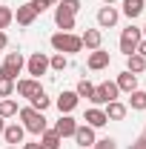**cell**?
Instances as JSON below:
<instances>
[{
  "instance_id": "obj_4",
  "label": "cell",
  "mask_w": 146,
  "mask_h": 149,
  "mask_svg": "<svg viewBox=\"0 0 146 149\" xmlns=\"http://www.w3.org/2000/svg\"><path fill=\"white\" fill-rule=\"evenodd\" d=\"M23 66H26L23 55H20V52H9L6 60H3V66H0V74L9 77V80H17V74L23 72Z\"/></svg>"
},
{
  "instance_id": "obj_41",
  "label": "cell",
  "mask_w": 146,
  "mask_h": 149,
  "mask_svg": "<svg viewBox=\"0 0 146 149\" xmlns=\"http://www.w3.org/2000/svg\"><path fill=\"white\" fill-rule=\"evenodd\" d=\"M143 138H146V129H143Z\"/></svg>"
},
{
  "instance_id": "obj_6",
  "label": "cell",
  "mask_w": 146,
  "mask_h": 149,
  "mask_svg": "<svg viewBox=\"0 0 146 149\" xmlns=\"http://www.w3.org/2000/svg\"><path fill=\"white\" fill-rule=\"evenodd\" d=\"M26 69H29V74H32V77L37 80L40 74H46V72H49V57L43 55V52H35V55L26 60Z\"/></svg>"
},
{
  "instance_id": "obj_7",
  "label": "cell",
  "mask_w": 146,
  "mask_h": 149,
  "mask_svg": "<svg viewBox=\"0 0 146 149\" xmlns=\"http://www.w3.org/2000/svg\"><path fill=\"white\" fill-rule=\"evenodd\" d=\"M40 89H43V86L37 83L35 77H23V80H15V92H17L20 97H35Z\"/></svg>"
},
{
  "instance_id": "obj_29",
  "label": "cell",
  "mask_w": 146,
  "mask_h": 149,
  "mask_svg": "<svg viewBox=\"0 0 146 149\" xmlns=\"http://www.w3.org/2000/svg\"><path fill=\"white\" fill-rule=\"evenodd\" d=\"M29 6H32V9H35L37 15H40V12H46V9L57 6V0H29Z\"/></svg>"
},
{
  "instance_id": "obj_35",
  "label": "cell",
  "mask_w": 146,
  "mask_h": 149,
  "mask_svg": "<svg viewBox=\"0 0 146 149\" xmlns=\"http://www.w3.org/2000/svg\"><path fill=\"white\" fill-rule=\"evenodd\" d=\"M6 43H9V37H6V32H0V49H6Z\"/></svg>"
},
{
  "instance_id": "obj_16",
  "label": "cell",
  "mask_w": 146,
  "mask_h": 149,
  "mask_svg": "<svg viewBox=\"0 0 146 149\" xmlns=\"http://www.w3.org/2000/svg\"><path fill=\"white\" fill-rule=\"evenodd\" d=\"M74 129H77V120H74L72 115H60V120L55 123V132L60 135V138H72Z\"/></svg>"
},
{
  "instance_id": "obj_21",
  "label": "cell",
  "mask_w": 146,
  "mask_h": 149,
  "mask_svg": "<svg viewBox=\"0 0 146 149\" xmlns=\"http://www.w3.org/2000/svg\"><path fill=\"white\" fill-rule=\"evenodd\" d=\"M126 72H132V74L146 72V57H140L138 52H135V55H129V57H126Z\"/></svg>"
},
{
  "instance_id": "obj_22",
  "label": "cell",
  "mask_w": 146,
  "mask_h": 149,
  "mask_svg": "<svg viewBox=\"0 0 146 149\" xmlns=\"http://www.w3.org/2000/svg\"><path fill=\"white\" fill-rule=\"evenodd\" d=\"M143 3L146 0H123V15H126L129 20H135L140 12H143Z\"/></svg>"
},
{
  "instance_id": "obj_9",
  "label": "cell",
  "mask_w": 146,
  "mask_h": 149,
  "mask_svg": "<svg viewBox=\"0 0 146 149\" xmlns=\"http://www.w3.org/2000/svg\"><path fill=\"white\" fill-rule=\"evenodd\" d=\"M55 23L60 32H72L74 29V15L69 9H63V6H55Z\"/></svg>"
},
{
  "instance_id": "obj_38",
  "label": "cell",
  "mask_w": 146,
  "mask_h": 149,
  "mask_svg": "<svg viewBox=\"0 0 146 149\" xmlns=\"http://www.w3.org/2000/svg\"><path fill=\"white\" fill-rule=\"evenodd\" d=\"M103 3H106V6H112V3H115V0H103Z\"/></svg>"
},
{
  "instance_id": "obj_27",
  "label": "cell",
  "mask_w": 146,
  "mask_h": 149,
  "mask_svg": "<svg viewBox=\"0 0 146 149\" xmlns=\"http://www.w3.org/2000/svg\"><path fill=\"white\" fill-rule=\"evenodd\" d=\"M12 95H15V80L0 74V97H12Z\"/></svg>"
},
{
  "instance_id": "obj_15",
  "label": "cell",
  "mask_w": 146,
  "mask_h": 149,
  "mask_svg": "<svg viewBox=\"0 0 146 149\" xmlns=\"http://www.w3.org/2000/svg\"><path fill=\"white\" fill-rule=\"evenodd\" d=\"M23 135H26L23 123H9V126L3 129V138H6V143H9V146H17V143H23Z\"/></svg>"
},
{
  "instance_id": "obj_17",
  "label": "cell",
  "mask_w": 146,
  "mask_h": 149,
  "mask_svg": "<svg viewBox=\"0 0 146 149\" xmlns=\"http://www.w3.org/2000/svg\"><path fill=\"white\" fill-rule=\"evenodd\" d=\"M80 43L86 46V49H100V43H103V35H100V29H86L83 35H80Z\"/></svg>"
},
{
  "instance_id": "obj_34",
  "label": "cell",
  "mask_w": 146,
  "mask_h": 149,
  "mask_svg": "<svg viewBox=\"0 0 146 149\" xmlns=\"http://www.w3.org/2000/svg\"><path fill=\"white\" fill-rule=\"evenodd\" d=\"M138 55H140V57H146V37L140 40V43H138Z\"/></svg>"
},
{
  "instance_id": "obj_12",
  "label": "cell",
  "mask_w": 146,
  "mask_h": 149,
  "mask_svg": "<svg viewBox=\"0 0 146 149\" xmlns=\"http://www.w3.org/2000/svg\"><path fill=\"white\" fill-rule=\"evenodd\" d=\"M72 138H74L83 149H92V146H95V129H92V126H86V123H83V126L77 123V129H74Z\"/></svg>"
},
{
  "instance_id": "obj_8",
  "label": "cell",
  "mask_w": 146,
  "mask_h": 149,
  "mask_svg": "<svg viewBox=\"0 0 146 149\" xmlns=\"http://www.w3.org/2000/svg\"><path fill=\"white\" fill-rule=\"evenodd\" d=\"M77 92H60L57 95V100H55V106L60 109V115H72L74 112V106H77Z\"/></svg>"
},
{
  "instance_id": "obj_30",
  "label": "cell",
  "mask_w": 146,
  "mask_h": 149,
  "mask_svg": "<svg viewBox=\"0 0 146 149\" xmlns=\"http://www.w3.org/2000/svg\"><path fill=\"white\" fill-rule=\"evenodd\" d=\"M74 92H77V97H92V92H95V86H92L89 80L83 77V80L77 83V89H74Z\"/></svg>"
},
{
  "instance_id": "obj_40",
  "label": "cell",
  "mask_w": 146,
  "mask_h": 149,
  "mask_svg": "<svg viewBox=\"0 0 146 149\" xmlns=\"http://www.w3.org/2000/svg\"><path fill=\"white\" fill-rule=\"evenodd\" d=\"M6 149H17V146H6Z\"/></svg>"
},
{
  "instance_id": "obj_26",
  "label": "cell",
  "mask_w": 146,
  "mask_h": 149,
  "mask_svg": "<svg viewBox=\"0 0 146 149\" xmlns=\"http://www.w3.org/2000/svg\"><path fill=\"white\" fill-rule=\"evenodd\" d=\"M66 66H69V57H66V55H60V52H57V55L49 57V69H55V72H63Z\"/></svg>"
},
{
  "instance_id": "obj_33",
  "label": "cell",
  "mask_w": 146,
  "mask_h": 149,
  "mask_svg": "<svg viewBox=\"0 0 146 149\" xmlns=\"http://www.w3.org/2000/svg\"><path fill=\"white\" fill-rule=\"evenodd\" d=\"M129 149H146V138H138L135 143H129Z\"/></svg>"
},
{
  "instance_id": "obj_24",
  "label": "cell",
  "mask_w": 146,
  "mask_h": 149,
  "mask_svg": "<svg viewBox=\"0 0 146 149\" xmlns=\"http://www.w3.org/2000/svg\"><path fill=\"white\" fill-rule=\"evenodd\" d=\"M29 103H32V109H37V112H46L49 106H52V100L46 97V92H43V89H40L35 97H29Z\"/></svg>"
},
{
  "instance_id": "obj_11",
  "label": "cell",
  "mask_w": 146,
  "mask_h": 149,
  "mask_svg": "<svg viewBox=\"0 0 146 149\" xmlns=\"http://www.w3.org/2000/svg\"><path fill=\"white\" fill-rule=\"evenodd\" d=\"M117 17H120V12H117L115 6H103V9L97 12V26H100V29H112V26L117 23Z\"/></svg>"
},
{
  "instance_id": "obj_3",
  "label": "cell",
  "mask_w": 146,
  "mask_h": 149,
  "mask_svg": "<svg viewBox=\"0 0 146 149\" xmlns=\"http://www.w3.org/2000/svg\"><path fill=\"white\" fill-rule=\"evenodd\" d=\"M140 40H143V32H140L138 26H129V29H123V32H120V52H123L126 57H129V55H135Z\"/></svg>"
},
{
  "instance_id": "obj_18",
  "label": "cell",
  "mask_w": 146,
  "mask_h": 149,
  "mask_svg": "<svg viewBox=\"0 0 146 149\" xmlns=\"http://www.w3.org/2000/svg\"><path fill=\"white\" fill-rule=\"evenodd\" d=\"M37 17V12L29 6V3H23V6H17V12H15V20H17L20 26H32Z\"/></svg>"
},
{
  "instance_id": "obj_5",
  "label": "cell",
  "mask_w": 146,
  "mask_h": 149,
  "mask_svg": "<svg viewBox=\"0 0 146 149\" xmlns=\"http://www.w3.org/2000/svg\"><path fill=\"white\" fill-rule=\"evenodd\" d=\"M117 86H115V83H112V80H106V83H100V86H95V92H92V103H95V106H106V103H109V100H117Z\"/></svg>"
},
{
  "instance_id": "obj_39",
  "label": "cell",
  "mask_w": 146,
  "mask_h": 149,
  "mask_svg": "<svg viewBox=\"0 0 146 149\" xmlns=\"http://www.w3.org/2000/svg\"><path fill=\"white\" fill-rule=\"evenodd\" d=\"M140 32H143V37H146V26H143V29H140Z\"/></svg>"
},
{
  "instance_id": "obj_37",
  "label": "cell",
  "mask_w": 146,
  "mask_h": 149,
  "mask_svg": "<svg viewBox=\"0 0 146 149\" xmlns=\"http://www.w3.org/2000/svg\"><path fill=\"white\" fill-rule=\"evenodd\" d=\"M23 149H40V146H37V143H26Z\"/></svg>"
},
{
  "instance_id": "obj_19",
  "label": "cell",
  "mask_w": 146,
  "mask_h": 149,
  "mask_svg": "<svg viewBox=\"0 0 146 149\" xmlns=\"http://www.w3.org/2000/svg\"><path fill=\"white\" fill-rule=\"evenodd\" d=\"M103 112H106L109 120H123V118H126V103H120V100H109Z\"/></svg>"
},
{
  "instance_id": "obj_1",
  "label": "cell",
  "mask_w": 146,
  "mask_h": 149,
  "mask_svg": "<svg viewBox=\"0 0 146 149\" xmlns=\"http://www.w3.org/2000/svg\"><path fill=\"white\" fill-rule=\"evenodd\" d=\"M52 49L60 52V55H77L80 49H83V43H80V35H72V32H57L52 35Z\"/></svg>"
},
{
  "instance_id": "obj_31",
  "label": "cell",
  "mask_w": 146,
  "mask_h": 149,
  "mask_svg": "<svg viewBox=\"0 0 146 149\" xmlns=\"http://www.w3.org/2000/svg\"><path fill=\"white\" fill-rule=\"evenodd\" d=\"M57 6H63V9H69V12H72V15H77V12H80V6H83V3H80V0H60V3H57Z\"/></svg>"
},
{
  "instance_id": "obj_25",
  "label": "cell",
  "mask_w": 146,
  "mask_h": 149,
  "mask_svg": "<svg viewBox=\"0 0 146 149\" xmlns=\"http://www.w3.org/2000/svg\"><path fill=\"white\" fill-rule=\"evenodd\" d=\"M12 115H17V103L12 97H3L0 100V118H12Z\"/></svg>"
},
{
  "instance_id": "obj_13",
  "label": "cell",
  "mask_w": 146,
  "mask_h": 149,
  "mask_svg": "<svg viewBox=\"0 0 146 149\" xmlns=\"http://www.w3.org/2000/svg\"><path fill=\"white\" fill-rule=\"evenodd\" d=\"M115 86H117V92H135V89H138V74H132V72H126V69H123V72L117 74V80H115Z\"/></svg>"
},
{
  "instance_id": "obj_2",
  "label": "cell",
  "mask_w": 146,
  "mask_h": 149,
  "mask_svg": "<svg viewBox=\"0 0 146 149\" xmlns=\"http://www.w3.org/2000/svg\"><path fill=\"white\" fill-rule=\"evenodd\" d=\"M17 115H20V120H23V129L32 132V135H43V132L49 129V126H46V115L37 112V109H32V106L20 109Z\"/></svg>"
},
{
  "instance_id": "obj_23",
  "label": "cell",
  "mask_w": 146,
  "mask_h": 149,
  "mask_svg": "<svg viewBox=\"0 0 146 149\" xmlns=\"http://www.w3.org/2000/svg\"><path fill=\"white\" fill-rule=\"evenodd\" d=\"M129 106H132L135 112H143V109H146V92H143V89L129 92Z\"/></svg>"
},
{
  "instance_id": "obj_10",
  "label": "cell",
  "mask_w": 146,
  "mask_h": 149,
  "mask_svg": "<svg viewBox=\"0 0 146 149\" xmlns=\"http://www.w3.org/2000/svg\"><path fill=\"white\" fill-rule=\"evenodd\" d=\"M86 126H92V129H100V126H106L109 123V118H106V112L100 109V106H92V109H86Z\"/></svg>"
},
{
  "instance_id": "obj_14",
  "label": "cell",
  "mask_w": 146,
  "mask_h": 149,
  "mask_svg": "<svg viewBox=\"0 0 146 149\" xmlns=\"http://www.w3.org/2000/svg\"><path fill=\"white\" fill-rule=\"evenodd\" d=\"M109 52H103V49H95V52H92L89 55V60H86V66H89L92 72H100V69H106V66H109Z\"/></svg>"
},
{
  "instance_id": "obj_20",
  "label": "cell",
  "mask_w": 146,
  "mask_h": 149,
  "mask_svg": "<svg viewBox=\"0 0 146 149\" xmlns=\"http://www.w3.org/2000/svg\"><path fill=\"white\" fill-rule=\"evenodd\" d=\"M60 141H63V138H60L55 129H46L40 135V143H37V146L40 149H60Z\"/></svg>"
},
{
  "instance_id": "obj_28",
  "label": "cell",
  "mask_w": 146,
  "mask_h": 149,
  "mask_svg": "<svg viewBox=\"0 0 146 149\" xmlns=\"http://www.w3.org/2000/svg\"><path fill=\"white\" fill-rule=\"evenodd\" d=\"M15 20V12L9 9V6H0V32L3 29H9V23Z\"/></svg>"
},
{
  "instance_id": "obj_36",
  "label": "cell",
  "mask_w": 146,
  "mask_h": 149,
  "mask_svg": "<svg viewBox=\"0 0 146 149\" xmlns=\"http://www.w3.org/2000/svg\"><path fill=\"white\" fill-rule=\"evenodd\" d=\"M3 129H6V118H0V135H3Z\"/></svg>"
},
{
  "instance_id": "obj_32",
  "label": "cell",
  "mask_w": 146,
  "mask_h": 149,
  "mask_svg": "<svg viewBox=\"0 0 146 149\" xmlns=\"http://www.w3.org/2000/svg\"><path fill=\"white\" fill-rule=\"evenodd\" d=\"M92 149H117V146H115L112 138H103V141H95V146H92Z\"/></svg>"
}]
</instances>
